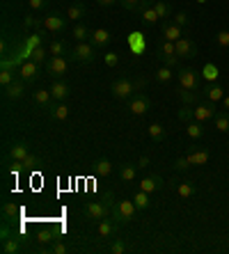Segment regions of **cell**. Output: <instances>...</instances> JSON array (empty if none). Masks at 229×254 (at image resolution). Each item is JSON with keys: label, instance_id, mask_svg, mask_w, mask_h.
Returning a JSON list of instances; mask_svg holds the SVG:
<instances>
[{"label": "cell", "instance_id": "1", "mask_svg": "<svg viewBox=\"0 0 229 254\" xmlns=\"http://www.w3.org/2000/svg\"><path fill=\"white\" fill-rule=\"evenodd\" d=\"M115 197H112V192H106V197H103V201H87L85 206H82V213L87 215V220H103L108 218L112 213V204H115Z\"/></svg>", "mask_w": 229, "mask_h": 254}, {"label": "cell", "instance_id": "2", "mask_svg": "<svg viewBox=\"0 0 229 254\" xmlns=\"http://www.w3.org/2000/svg\"><path fill=\"white\" fill-rule=\"evenodd\" d=\"M135 213H138V206H135L133 199H119L112 204V220H117L119 225H126L131 220H135Z\"/></svg>", "mask_w": 229, "mask_h": 254}, {"label": "cell", "instance_id": "3", "mask_svg": "<svg viewBox=\"0 0 229 254\" xmlns=\"http://www.w3.org/2000/svg\"><path fill=\"white\" fill-rule=\"evenodd\" d=\"M71 62H94L96 60V46L92 42H78L69 51Z\"/></svg>", "mask_w": 229, "mask_h": 254}, {"label": "cell", "instance_id": "4", "mask_svg": "<svg viewBox=\"0 0 229 254\" xmlns=\"http://www.w3.org/2000/svg\"><path fill=\"white\" fill-rule=\"evenodd\" d=\"M179 89L186 92H200V76L190 66H179Z\"/></svg>", "mask_w": 229, "mask_h": 254}, {"label": "cell", "instance_id": "5", "mask_svg": "<svg viewBox=\"0 0 229 254\" xmlns=\"http://www.w3.org/2000/svg\"><path fill=\"white\" fill-rule=\"evenodd\" d=\"M44 69H46L48 76H53L55 80H60L62 76H67V71H69V62L65 60V55H51V58L44 62Z\"/></svg>", "mask_w": 229, "mask_h": 254}, {"label": "cell", "instance_id": "6", "mask_svg": "<svg viewBox=\"0 0 229 254\" xmlns=\"http://www.w3.org/2000/svg\"><path fill=\"white\" fill-rule=\"evenodd\" d=\"M110 92H112V96L119 101H129L133 94H138V92H135V83L129 80V78H117V80L112 83Z\"/></svg>", "mask_w": 229, "mask_h": 254}, {"label": "cell", "instance_id": "7", "mask_svg": "<svg viewBox=\"0 0 229 254\" xmlns=\"http://www.w3.org/2000/svg\"><path fill=\"white\" fill-rule=\"evenodd\" d=\"M149 110H152V99H149L147 94H142V92H138V94H133L129 99V113L131 115H147Z\"/></svg>", "mask_w": 229, "mask_h": 254}, {"label": "cell", "instance_id": "8", "mask_svg": "<svg viewBox=\"0 0 229 254\" xmlns=\"http://www.w3.org/2000/svg\"><path fill=\"white\" fill-rule=\"evenodd\" d=\"M216 115H218V108L213 101H204V103H197L193 108V119H197V122H209Z\"/></svg>", "mask_w": 229, "mask_h": 254}, {"label": "cell", "instance_id": "9", "mask_svg": "<svg viewBox=\"0 0 229 254\" xmlns=\"http://www.w3.org/2000/svg\"><path fill=\"white\" fill-rule=\"evenodd\" d=\"M176 55L183 60H193L200 55V51H197V44L190 39V37H181L179 42H176Z\"/></svg>", "mask_w": 229, "mask_h": 254}, {"label": "cell", "instance_id": "10", "mask_svg": "<svg viewBox=\"0 0 229 254\" xmlns=\"http://www.w3.org/2000/svg\"><path fill=\"white\" fill-rule=\"evenodd\" d=\"M181 25H176L174 21H170V18H165V21H160V37L163 39H167V42H179L181 39Z\"/></svg>", "mask_w": 229, "mask_h": 254}, {"label": "cell", "instance_id": "11", "mask_svg": "<svg viewBox=\"0 0 229 254\" xmlns=\"http://www.w3.org/2000/svg\"><path fill=\"white\" fill-rule=\"evenodd\" d=\"M186 158L190 160V165L202 167L211 160V154H209L206 149H200V147H195V144H190V147H186Z\"/></svg>", "mask_w": 229, "mask_h": 254}, {"label": "cell", "instance_id": "12", "mask_svg": "<svg viewBox=\"0 0 229 254\" xmlns=\"http://www.w3.org/2000/svg\"><path fill=\"white\" fill-rule=\"evenodd\" d=\"M44 30H48V32H65L67 30V18H62V14L58 12H51L44 16Z\"/></svg>", "mask_w": 229, "mask_h": 254}, {"label": "cell", "instance_id": "13", "mask_svg": "<svg viewBox=\"0 0 229 254\" xmlns=\"http://www.w3.org/2000/svg\"><path fill=\"white\" fill-rule=\"evenodd\" d=\"M18 78H23L25 83H35L37 78H39V64H37L35 60L23 62V64L18 66Z\"/></svg>", "mask_w": 229, "mask_h": 254}, {"label": "cell", "instance_id": "14", "mask_svg": "<svg viewBox=\"0 0 229 254\" xmlns=\"http://www.w3.org/2000/svg\"><path fill=\"white\" fill-rule=\"evenodd\" d=\"M2 94H5V99H9V101L23 99V96H25V80H23V78H16L12 85L2 87Z\"/></svg>", "mask_w": 229, "mask_h": 254}, {"label": "cell", "instance_id": "15", "mask_svg": "<svg viewBox=\"0 0 229 254\" xmlns=\"http://www.w3.org/2000/svg\"><path fill=\"white\" fill-rule=\"evenodd\" d=\"M67 18H69V21H74V23H80L82 18H87V7L82 5L80 0L71 2L69 9H67Z\"/></svg>", "mask_w": 229, "mask_h": 254}, {"label": "cell", "instance_id": "16", "mask_svg": "<svg viewBox=\"0 0 229 254\" xmlns=\"http://www.w3.org/2000/svg\"><path fill=\"white\" fill-rule=\"evenodd\" d=\"M32 99H35V103L41 110H51V106H53V101H55L53 94H51V89H35Z\"/></svg>", "mask_w": 229, "mask_h": 254}, {"label": "cell", "instance_id": "17", "mask_svg": "<svg viewBox=\"0 0 229 254\" xmlns=\"http://www.w3.org/2000/svg\"><path fill=\"white\" fill-rule=\"evenodd\" d=\"M163 188V179H160V174H149V177H145L140 181V190H145V192H156V190Z\"/></svg>", "mask_w": 229, "mask_h": 254}, {"label": "cell", "instance_id": "18", "mask_svg": "<svg viewBox=\"0 0 229 254\" xmlns=\"http://www.w3.org/2000/svg\"><path fill=\"white\" fill-rule=\"evenodd\" d=\"M28 154H30L28 142L18 140V142H14L12 147H9V151H7V158H9V160H23Z\"/></svg>", "mask_w": 229, "mask_h": 254}, {"label": "cell", "instance_id": "19", "mask_svg": "<svg viewBox=\"0 0 229 254\" xmlns=\"http://www.w3.org/2000/svg\"><path fill=\"white\" fill-rule=\"evenodd\" d=\"M51 94H53L55 101H67V99H69V94H71L69 83H65L62 78H60V80H55V83L51 85Z\"/></svg>", "mask_w": 229, "mask_h": 254}, {"label": "cell", "instance_id": "20", "mask_svg": "<svg viewBox=\"0 0 229 254\" xmlns=\"http://www.w3.org/2000/svg\"><path fill=\"white\" fill-rule=\"evenodd\" d=\"M89 42L94 44L96 48H106L110 44V32L106 28H96L92 30V35H89Z\"/></svg>", "mask_w": 229, "mask_h": 254}, {"label": "cell", "instance_id": "21", "mask_svg": "<svg viewBox=\"0 0 229 254\" xmlns=\"http://www.w3.org/2000/svg\"><path fill=\"white\" fill-rule=\"evenodd\" d=\"M117 220H115V222H110V220H99V227H96V234H99L101 238H112L115 236V234H117Z\"/></svg>", "mask_w": 229, "mask_h": 254}, {"label": "cell", "instance_id": "22", "mask_svg": "<svg viewBox=\"0 0 229 254\" xmlns=\"http://www.w3.org/2000/svg\"><path fill=\"white\" fill-rule=\"evenodd\" d=\"M202 94H204L209 101H213V103H218V101H223V99H225V89L220 87V85H218V83H209L204 89H202Z\"/></svg>", "mask_w": 229, "mask_h": 254}, {"label": "cell", "instance_id": "23", "mask_svg": "<svg viewBox=\"0 0 229 254\" xmlns=\"http://www.w3.org/2000/svg\"><path fill=\"white\" fill-rule=\"evenodd\" d=\"M135 177H138V163H124V165L119 167V179H122L124 184L135 181Z\"/></svg>", "mask_w": 229, "mask_h": 254}, {"label": "cell", "instance_id": "24", "mask_svg": "<svg viewBox=\"0 0 229 254\" xmlns=\"http://www.w3.org/2000/svg\"><path fill=\"white\" fill-rule=\"evenodd\" d=\"M48 115H51V119H58V122H62V119L69 117V106H65V101H58V103H53V106H51Z\"/></svg>", "mask_w": 229, "mask_h": 254}, {"label": "cell", "instance_id": "25", "mask_svg": "<svg viewBox=\"0 0 229 254\" xmlns=\"http://www.w3.org/2000/svg\"><path fill=\"white\" fill-rule=\"evenodd\" d=\"M138 14H140V18H142V23H145V25H156V23H158V18H160L158 14H156V9H153V5L142 7Z\"/></svg>", "mask_w": 229, "mask_h": 254}, {"label": "cell", "instance_id": "26", "mask_svg": "<svg viewBox=\"0 0 229 254\" xmlns=\"http://www.w3.org/2000/svg\"><path fill=\"white\" fill-rule=\"evenodd\" d=\"M131 199L135 201V206H138V211H149L152 208V199H149V192H145V190H138Z\"/></svg>", "mask_w": 229, "mask_h": 254}, {"label": "cell", "instance_id": "27", "mask_svg": "<svg viewBox=\"0 0 229 254\" xmlns=\"http://www.w3.org/2000/svg\"><path fill=\"white\" fill-rule=\"evenodd\" d=\"M69 35H71V39H76V42H85V39H89L92 30H89L85 23H76L74 28H71Z\"/></svg>", "mask_w": 229, "mask_h": 254}, {"label": "cell", "instance_id": "28", "mask_svg": "<svg viewBox=\"0 0 229 254\" xmlns=\"http://www.w3.org/2000/svg\"><path fill=\"white\" fill-rule=\"evenodd\" d=\"M92 167H94L96 177H108V174L112 172V163L108 158H96L94 163H92Z\"/></svg>", "mask_w": 229, "mask_h": 254}, {"label": "cell", "instance_id": "29", "mask_svg": "<svg viewBox=\"0 0 229 254\" xmlns=\"http://www.w3.org/2000/svg\"><path fill=\"white\" fill-rule=\"evenodd\" d=\"M195 192H197V190H195V186L190 184V181H179V184H176V195L181 197V199H193Z\"/></svg>", "mask_w": 229, "mask_h": 254}, {"label": "cell", "instance_id": "30", "mask_svg": "<svg viewBox=\"0 0 229 254\" xmlns=\"http://www.w3.org/2000/svg\"><path fill=\"white\" fill-rule=\"evenodd\" d=\"M129 46H131V51L133 53H145V48H147V44H145V37L140 35V32H133V35L129 37Z\"/></svg>", "mask_w": 229, "mask_h": 254}, {"label": "cell", "instance_id": "31", "mask_svg": "<svg viewBox=\"0 0 229 254\" xmlns=\"http://www.w3.org/2000/svg\"><path fill=\"white\" fill-rule=\"evenodd\" d=\"M153 9H156V14H158L160 18H170L172 14H174V9H172L170 2H165V0H153Z\"/></svg>", "mask_w": 229, "mask_h": 254}, {"label": "cell", "instance_id": "32", "mask_svg": "<svg viewBox=\"0 0 229 254\" xmlns=\"http://www.w3.org/2000/svg\"><path fill=\"white\" fill-rule=\"evenodd\" d=\"M202 76H204L209 83H216L218 78H220V69H218L213 62H206V64L202 66Z\"/></svg>", "mask_w": 229, "mask_h": 254}, {"label": "cell", "instance_id": "33", "mask_svg": "<svg viewBox=\"0 0 229 254\" xmlns=\"http://www.w3.org/2000/svg\"><path fill=\"white\" fill-rule=\"evenodd\" d=\"M147 133H149V137H152L153 142H163L165 137H167V130H165L163 124H152L147 128Z\"/></svg>", "mask_w": 229, "mask_h": 254}, {"label": "cell", "instance_id": "34", "mask_svg": "<svg viewBox=\"0 0 229 254\" xmlns=\"http://www.w3.org/2000/svg\"><path fill=\"white\" fill-rule=\"evenodd\" d=\"M216 128L220 130V133H229V113L227 110H218L216 117Z\"/></svg>", "mask_w": 229, "mask_h": 254}, {"label": "cell", "instance_id": "35", "mask_svg": "<svg viewBox=\"0 0 229 254\" xmlns=\"http://www.w3.org/2000/svg\"><path fill=\"white\" fill-rule=\"evenodd\" d=\"M186 133H188V137H193V140H200V137H204V126H202V122H188Z\"/></svg>", "mask_w": 229, "mask_h": 254}, {"label": "cell", "instance_id": "36", "mask_svg": "<svg viewBox=\"0 0 229 254\" xmlns=\"http://www.w3.org/2000/svg\"><path fill=\"white\" fill-rule=\"evenodd\" d=\"M21 215V208L16 206V204H12V201H5L2 204V218L5 220H14V218H18Z\"/></svg>", "mask_w": 229, "mask_h": 254}, {"label": "cell", "instance_id": "37", "mask_svg": "<svg viewBox=\"0 0 229 254\" xmlns=\"http://www.w3.org/2000/svg\"><path fill=\"white\" fill-rule=\"evenodd\" d=\"M21 165H23V170H39V167H41V158H39V156H35V154H28V156H25V158L23 160H21Z\"/></svg>", "mask_w": 229, "mask_h": 254}, {"label": "cell", "instance_id": "38", "mask_svg": "<svg viewBox=\"0 0 229 254\" xmlns=\"http://www.w3.org/2000/svg\"><path fill=\"white\" fill-rule=\"evenodd\" d=\"M156 55H176V42H167V39H163V42L158 44V51H156Z\"/></svg>", "mask_w": 229, "mask_h": 254}, {"label": "cell", "instance_id": "39", "mask_svg": "<svg viewBox=\"0 0 229 254\" xmlns=\"http://www.w3.org/2000/svg\"><path fill=\"white\" fill-rule=\"evenodd\" d=\"M200 94L202 92H186V89H179V99H181L183 106H193V103H197Z\"/></svg>", "mask_w": 229, "mask_h": 254}, {"label": "cell", "instance_id": "40", "mask_svg": "<svg viewBox=\"0 0 229 254\" xmlns=\"http://www.w3.org/2000/svg\"><path fill=\"white\" fill-rule=\"evenodd\" d=\"M0 250H2V254H16L18 250H21V243H18L16 238H5Z\"/></svg>", "mask_w": 229, "mask_h": 254}, {"label": "cell", "instance_id": "41", "mask_svg": "<svg viewBox=\"0 0 229 254\" xmlns=\"http://www.w3.org/2000/svg\"><path fill=\"white\" fill-rule=\"evenodd\" d=\"M46 53H48V51L44 46H35V48H30V60H35L37 64H44V62L48 60Z\"/></svg>", "mask_w": 229, "mask_h": 254}, {"label": "cell", "instance_id": "42", "mask_svg": "<svg viewBox=\"0 0 229 254\" xmlns=\"http://www.w3.org/2000/svg\"><path fill=\"white\" fill-rule=\"evenodd\" d=\"M14 80H16V73H14L9 66H2V71H0V85L7 87V85H12Z\"/></svg>", "mask_w": 229, "mask_h": 254}, {"label": "cell", "instance_id": "43", "mask_svg": "<svg viewBox=\"0 0 229 254\" xmlns=\"http://www.w3.org/2000/svg\"><path fill=\"white\" fill-rule=\"evenodd\" d=\"M126 250H129V245L124 243V238H115V241L110 243V248H108V252H110V254H124Z\"/></svg>", "mask_w": 229, "mask_h": 254}, {"label": "cell", "instance_id": "44", "mask_svg": "<svg viewBox=\"0 0 229 254\" xmlns=\"http://www.w3.org/2000/svg\"><path fill=\"white\" fill-rule=\"evenodd\" d=\"M172 76H174V73H172L170 66H160V69L156 71V80H158V83H170Z\"/></svg>", "mask_w": 229, "mask_h": 254}, {"label": "cell", "instance_id": "45", "mask_svg": "<svg viewBox=\"0 0 229 254\" xmlns=\"http://www.w3.org/2000/svg\"><path fill=\"white\" fill-rule=\"evenodd\" d=\"M48 53H51V55H67V46H65V42H60V39L51 42V46H48Z\"/></svg>", "mask_w": 229, "mask_h": 254}, {"label": "cell", "instance_id": "46", "mask_svg": "<svg viewBox=\"0 0 229 254\" xmlns=\"http://www.w3.org/2000/svg\"><path fill=\"white\" fill-rule=\"evenodd\" d=\"M216 44L220 48H229V30H220L216 35Z\"/></svg>", "mask_w": 229, "mask_h": 254}, {"label": "cell", "instance_id": "47", "mask_svg": "<svg viewBox=\"0 0 229 254\" xmlns=\"http://www.w3.org/2000/svg\"><path fill=\"white\" fill-rule=\"evenodd\" d=\"M23 25L25 28H44V18H37V16H32V14H28Z\"/></svg>", "mask_w": 229, "mask_h": 254}, {"label": "cell", "instance_id": "48", "mask_svg": "<svg viewBox=\"0 0 229 254\" xmlns=\"http://www.w3.org/2000/svg\"><path fill=\"white\" fill-rule=\"evenodd\" d=\"M172 21H174L176 25H181V28H188V25H190V16L186 12H176Z\"/></svg>", "mask_w": 229, "mask_h": 254}, {"label": "cell", "instance_id": "49", "mask_svg": "<svg viewBox=\"0 0 229 254\" xmlns=\"http://www.w3.org/2000/svg\"><path fill=\"white\" fill-rule=\"evenodd\" d=\"M158 60L163 62V66H170V69L179 66V55H160Z\"/></svg>", "mask_w": 229, "mask_h": 254}, {"label": "cell", "instance_id": "50", "mask_svg": "<svg viewBox=\"0 0 229 254\" xmlns=\"http://www.w3.org/2000/svg\"><path fill=\"white\" fill-rule=\"evenodd\" d=\"M119 5H122L124 9H129V12H138L142 5V0H119Z\"/></svg>", "mask_w": 229, "mask_h": 254}, {"label": "cell", "instance_id": "51", "mask_svg": "<svg viewBox=\"0 0 229 254\" xmlns=\"http://www.w3.org/2000/svg\"><path fill=\"white\" fill-rule=\"evenodd\" d=\"M37 241H39L41 245H53V243L58 241V238L53 236V231H41V234H39V238H37Z\"/></svg>", "mask_w": 229, "mask_h": 254}, {"label": "cell", "instance_id": "52", "mask_svg": "<svg viewBox=\"0 0 229 254\" xmlns=\"http://www.w3.org/2000/svg\"><path fill=\"white\" fill-rule=\"evenodd\" d=\"M174 170H179V172H186L190 167V160L186 158V156H179V158H174Z\"/></svg>", "mask_w": 229, "mask_h": 254}, {"label": "cell", "instance_id": "53", "mask_svg": "<svg viewBox=\"0 0 229 254\" xmlns=\"http://www.w3.org/2000/svg\"><path fill=\"white\" fill-rule=\"evenodd\" d=\"M51 252H53V254H67V252H69V248H67L62 241H55L53 245H51Z\"/></svg>", "mask_w": 229, "mask_h": 254}, {"label": "cell", "instance_id": "54", "mask_svg": "<svg viewBox=\"0 0 229 254\" xmlns=\"http://www.w3.org/2000/svg\"><path fill=\"white\" fill-rule=\"evenodd\" d=\"M179 119H181V122H190V119H193V108L183 106L181 110H179Z\"/></svg>", "mask_w": 229, "mask_h": 254}, {"label": "cell", "instance_id": "55", "mask_svg": "<svg viewBox=\"0 0 229 254\" xmlns=\"http://www.w3.org/2000/svg\"><path fill=\"white\" fill-rule=\"evenodd\" d=\"M28 5L32 12H37V9H44L48 5V0H28Z\"/></svg>", "mask_w": 229, "mask_h": 254}, {"label": "cell", "instance_id": "56", "mask_svg": "<svg viewBox=\"0 0 229 254\" xmlns=\"http://www.w3.org/2000/svg\"><path fill=\"white\" fill-rule=\"evenodd\" d=\"M106 64L110 66V69H115V66L119 64V58H117V53H112V51H110V53H106Z\"/></svg>", "mask_w": 229, "mask_h": 254}, {"label": "cell", "instance_id": "57", "mask_svg": "<svg viewBox=\"0 0 229 254\" xmlns=\"http://www.w3.org/2000/svg\"><path fill=\"white\" fill-rule=\"evenodd\" d=\"M135 92H142V89L147 87V78H135Z\"/></svg>", "mask_w": 229, "mask_h": 254}, {"label": "cell", "instance_id": "58", "mask_svg": "<svg viewBox=\"0 0 229 254\" xmlns=\"http://www.w3.org/2000/svg\"><path fill=\"white\" fill-rule=\"evenodd\" d=\"M138 167H142V170L149 167V156H140V158H138Z\"/></svg>", "mask_w": 229, "mask_h": 254}, {"label": "cell", "instance_id": "59", "mask_svg": "<svg viewBox=\"0 0 229 254\" xmlns=\"http://www.w3.org/2000/svg\"><path fill=\"white\" fill-rule=\"evenodd\" d=\"M115 2H119V0H99V5H101V7H112Z\"/></svg>", "mask_w": 229, "mask_h": 254}, {"label": "cell", "instance_id": "60", "mask_svg": "<svg viewBox=\"0 0 229 254\" xmlns=\"http://www.w3.org/2000/svg\"><path fill=\"white\" fill-rule=\"evenodd\" d=\"M223 108H225V110H227V113H229V96H225V99H223Z\"/></svg>", "mask_w": 229, "mask_h": 254}, {"label": "cell", "instance_id": "61", "mask_svg": "<svg viewBox=\"0 0 229 254\" xmlns=\"http://www.w3.org/2000/svg\"><path fill=\"white\" fill-rule=\"evenodd\" d=\"M197 2H202V5H204V2H209V0H197Z\"/></svg>", "mask_w": 229, "mask_h": 254}, {"label": "cell", "instance_id": "62", "mask_svg": "<svg viewBox=\"0 0 229 254\" xmlns=\"http://www.w3.org/2000/svg\"><path fill=\"white\" fill-rule=\"evenodd\" d=\"M58 2H62V0H58Z\"/></svg>", "mask_w": 229, "mask_h": 254}]
</instances>
